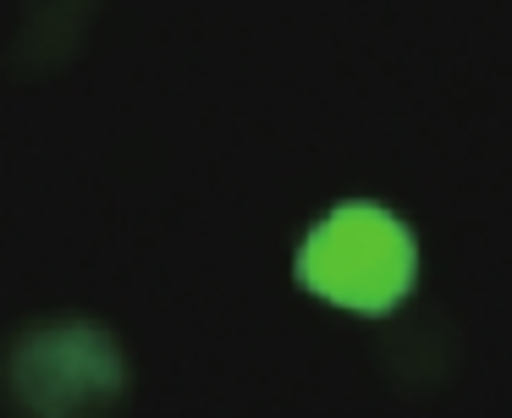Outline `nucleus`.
Listing matches in <instances>:
<instances>
[{
	"mask_svg": "<svg viewBox=\"0 0 512 418\" xmlns=\"http://www.w3.org/2000/svg\"><path fill=\"white\" fill-rule=\"evenodd\" d=\"M419 248L413 231L380 204H342L303 237L298 281L347 314H391L413 292Z\"/></svg>",
	"mask_w": 512,
	"mask_h": 418,
	"instance_id": "nucleus-1",
	"label": "nucleus"
}]
</instances>
